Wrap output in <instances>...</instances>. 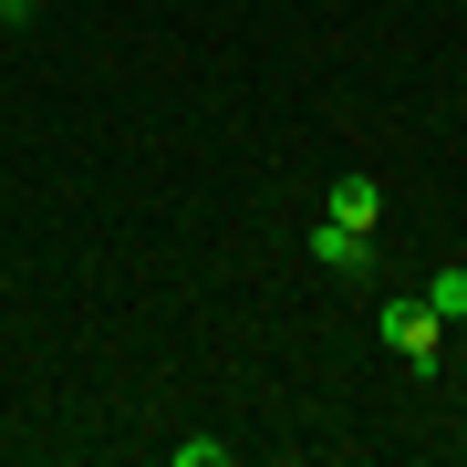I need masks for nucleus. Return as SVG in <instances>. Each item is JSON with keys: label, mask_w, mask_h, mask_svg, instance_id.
<instances>
[{"label": "nucleus", "mask_w": 467, "mask_h": 467, "mask_svg": "<svg viewBox=\"0 0 467 467\" xmlns=\"http://www.w3.org/2000/svg\"><path fill=\"white\" fill-rule=\"evenodd\" d=\"M374 333L395 343V353H405L416 374H436V364H447V322H436L426 301H384V312H374Z\"/></svg>", "instance_id": "nucleus-1"}, {"label": "nucleus", "mask_w": 467, "mask_h": 467, "mask_svg": "<svg viewBox=\"0 0 467 467\" xmlns=\"http://www.w3.org/2000/svg\"><path fill=\"white\" fill-rule=\"evenodd\" d=\"M312 260L333 270V281H353V270H374V229H343V218H322V229H312Z\"/></svg>", "instance_id": "nucleus-2"}, {"label": "nucleus", "mask_w": 467, "mask_h": 467, "mask_svg": "<svg viewBox=\"0 0 467 467\" xmlns=\"http://www.w3.org/2000/svg\"><path fill=\"white\" fill-rule=\"evenodd\" d=\"M333 218H343V229H374V218H384V187L374 177H343L333 187Z\"/></svg>", "instance_id": "nucleus-3"}, {"label": "nucleus", "mask_w": 467, "mask_h": 467, "mask_svg": "<svg viewBox=\"0 0 467 467\" xmlns=\"http://www.w3.org/2000/svg\"><path fill=\"white\" fill-rule=\"evenodd\" d=\"M426 312H436V322L467 312V270H436V281H426Z\"/></svg>", "instance_id": "nucleus-4"}, {"label": "nucleus", "mask_w": 467, "mask_h": 467, "mask_svg": "<svg viewBox=\"0 0 467 467\" xmlns=\"http://www.w3.org/2000/svg\"><path fill=\"white\" fill-rule=\"evenodd\" d=\"M447 333H467V312H457V322H447Z\"/></svg>", "instance_id": "nucleus-5"}]
</instances>
